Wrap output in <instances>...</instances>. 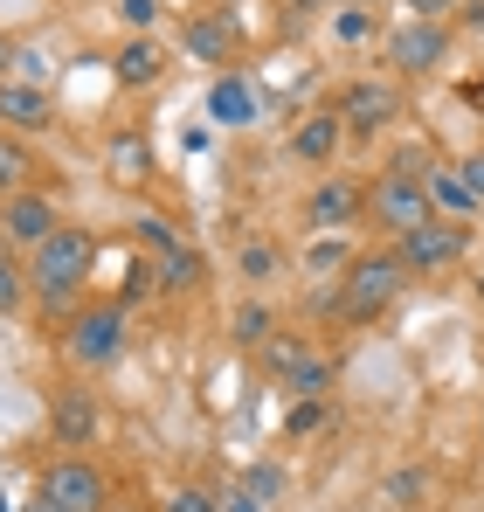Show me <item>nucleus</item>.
Returning <instances> with one entry per match:
<instances>
[{
	"label": "nucleus",
	"mask_w": 484,
	"mask_h": 512,
	"mask_svg": "<svg viewBox=\"0 0 484 512\" xmlns=\"http://www.w3.org/2000/svg\"><path fill=\"white\" fill-rule=\"evenodd\" d=\"M408 270L402 250H360L346 263V277H339V291L325 298V312L332 319H346V326H374L381 312H395V298L408 291Z\"/></svg>",
	"instance_id": "f257e3e1"
},
{
	"label": "nucleus",
	"mask_w": 484,
	"mask_h": 512,
	"mask_svg": "<svg viewBox=\"0 0 484 512\" xmlns=\"http://www.w3.org/2000/svg\"><path fill=\"white\" fill-rule=\"evenodd\" d=\"M90 263H97V236L77 229V222H63L42 250H28V284H35V298H42L49 312H63V305H77V298H83Z\"/></svg>",
	"instance_id": "f03ea898"
},
{
	"label": "nucleus",
	"mask_w": 484,
	"mask_h": 512,
	"mask_svg": "<svg viewBox=\"0 0 484 512\" xmlns=\"http://www.w3.org/2000/svg\"><path fill=\"white\" fill-rule=\"evenodd\" d=\"M125 346H132V312H125V298H90V305L70 312V326H63V360L83 367V374L118 367Z\"/></svg>",
	"instance_id": "7ed1b4c3"
},
{
	"label": "nucleus",
	"mask_w": 484,
	"mask_h": 512,
	"mask_svg": "<svg viewBox=\"0 0 484 512\" xmlns=\"http://www.w3.org/2000/svg\"><path fill=\"white\" fill-rule=\"evenodd\" d=\"M436 208H429V180L422 167H381L367 180V222L374 229H388V236H408V229H422Z\"/></svg>",
	"instance_id": "20e7f679"
},
{
	"label": "nucleus",
	"mask_w": 484,
	"mask_h": 512,
	"mask_svg": "<svg viewBox=\"0 0 484 512\" xmlns=\"http://www.w3.org/2000/svg\"><path fill=\"white\" fill-rule=\"evenodd\" d=\"M332 111L346 118V132H353V139H374V132L402 125L408 90H402V77H346L339 97H332Z\"/></svg>",
	"instance_id": "39448f33"
},
{
	"label": "nucleus",
	"mask_w": 484,
	"mask_h": 512,
	"mask_svg": "<svg viewBox=\"0 0 484 512\" xmlns=\"http://www.w3.org/2000/svg\"><path fill=\"white\" fill-rule=\"evenodd\" d=\"M381 49H388V63H395V77H436L443 63H450V49H457V35H450V21H422V14H402L388 35H381Z\"/></svg>",
	"instance_id": "423d86ee"
},
{
	"label": "nucleus",
	"mask_w": 484,
	"mask_h": 512,
	"mask_svg": "<svg viewBox=\"0 0 484 512\" xmlns=\"http://www.w3.org/2000/svg\"><path fill=\"white\" fill-rule=\"evenodd\" d=\"M395 250L415 277H443V270H457L464 256H471V222H450V215H429L422 229H408L395 236Z\"/></svg>",
	"instance_id": "0eeeda50"
},
{
	"label": "nucleus",
	"mask_w": 484,
	"mask_h": 512,
	"mask_svg": "<svg viewBox=\"0 0 484 512\" xmlns=\"http://www.w3.org/2000/svg\"><path fill=\"white\" fill-rule=\"evenodd\" d=\"M63 229V208H56V194H42V187H14L7 201H0V243L7 250H42L49 236Z\"/></svg>",
	"instance_id": "6e6552de"
},
{
	"label": "nucleus",
	"mask_w": 484,
	"mask_h": 512,
	"mask_svg": "<svg viewBox=\"0 0 484 512\" xmlns=\"http://www.w3.org/2000/svg\"><path fill=\"white\" fill-rule=\"evenodd\" d=\"M298 222H305V236L312 229H360L367 222V187L353 173H319L305 208H298Z\"/></svg>",
	"instance_id": "1a4fd4ad"
},
{
	"label": "nucleus",
	"mask_w": 484,
	"mask_h": 512,
	"mask_svg": "<svg viewBox=\"0 0 484 512\" xmlns=\"http://www.w3.org/2000/svg\"><path fill=\"white\" fill-rule=\"evenodd\" d=\"M42 492L63 499V506H77V512H104L111 478H104V464H90L83 450H70V457H56V464L42 471Z\"/></svg>",
	"instance_id": "9d476101"
},
{
	"label": "nucleus",
	"mask_w": 484,
	"mask_h": 512,
	"mask_svg": "<svg viewBox=\"0 0 484 512\" xmlns=\"http://www.w3.org/2000/svg\"><path fill=\"white\" fill-rule=\"evenodd\" d=\"M180 49H187L194 63L222 70V63L236 56V7H229V0H215V7L187 14V21H180Z\"/></svg>",
	"instance_id": "9b49d317"
},
{
	"label": "nucleus",
	"mask_w": 484,
	"mask_h": 512,
	"mask_svg": "<svg viewBox=\"0 0 484 512\" xmlns=\"http://www.w3.org/2000/svg\"><path fill=\"white\" fill-rule=\"evenodd\" d=\"M49 125H56L49 84H28V77H7V84H0V132L28 139V132H49Z\"/></svg>",
	"instance_id": "f8f14e48"
},
{
	"label": "nucleus",
	"mask_w": 484,
	"mask_h": 512,
	"mask_svg": "<svg viewBox=\"0 0 484 512\" xmlns=\"http://www.w3.org/2000/svg\"><path fill=\"white\" fill-rule=\"evenodd\" d=\"M208 118H215L222 132H249V125L263 118V97H256V84H249V77L215 70V84H208Z\"/></svg>",
	"instance_id": "ddd939ff"
},
{
	"label": "nucleus",
	"mask_w": 484,
	"mask_h": 512,
	"mask_svg": "<svg viewBox=\"0 0 484 512\" xmlns=\"http://www.w3.org/2000/svg\"><path fill=\"white\" fill-rule=\"evenodd\" d=\"M339 139H346V118L339 111H305L291 125V160L298 167H332L339 160Z\"/></svg>",
	"instance_id": "4468645a"
},
{
	"label": "nucleus",
	"mask_w": 484,
	"mask_h": 512,
	"mask_svg": "<svg viewBox=\"0 0 484 512\" xmlns=\"http://www.w3.org/2000/svg\"><path fill=\"white\" fill-rule=\"evenodd\" d=\"M97 429H104V409L90 402V388H63L49 402V436L56 443H97Z\"/></svg>",
	"instance_id": "2eb2a0df"
},
{
	"label": "nucleus",
	"mask_w": 484,
	"mask_h": 512,
	"mask_svg": "<svg viewBox=\"0 0 484 512\" xmlns=\"http://www.w3.org/2000/svg\"><path fill=\"white\" fill-rule=\"evenodd\" d=\"M111 77H118V90H153L166 77V49L153 35H125L111 56Z\"/></svg>",
	"instance_id": "dca6fc26"
},
{
	"label": "nucleus",
	"mask_w": 484,
	"mask_h": 512,
	"mask_svg": "<svg viewBox=\"0 0 484 512\" xmlns=\"http://www.w3.org/2000/svg\"><path fill=\"white\" fill-rule=\"evenodd\" d=\"M153 284H160L166 298H173V291H201V284H208V263H201V250H194V243L180 236L173 250L153 256Z\"/></svg>",
	"instance_id": "f3484780"
},
{
	"label": "nucleus",
	"mask_w": 484,
	"mask_h": 512,
	"mask_svg": "<svg viewBox=\"0 0 484 512\" xmlns=\"http://www.w3.org/2000/svg\"><path fill=\"white\" fill-rule=\"evenodd\" d=\"M422 180H429V208H436V215H450V222H471V215L484 208L478 194L464 187V173H457V160H443V167H429Z\"/></svg>",
	"instance_id": "a211bd4d"
},
{
	"label": "nucleus",
	"mask_w": 484,
	"mask_h": 512,
	"mask_svg": "<svg viewBox=\"0 0 484 512\" xmlns=\"http://www.w3.org/2000/svg\"><path fill=\"white\" fill-rule=\"evenodd\" d=\"M325 35H332V49H374L388 28L374 21V7H360V0H339V7L325 14Z\"/></svg>",
	"instance_id": "6ab92c4d"
},
{
	"label": "nucleus",
	"mask_w": 484,
	"mask_h": 512,
	"mask_svg": "<svg viewBox=\"0 0 484 512\" xmlns=\"http://www.w3.org/2000/svg\"><path fill=\"white\" fill-rule=\"evenodd\" d=\"M104 167H111V180H146V173H153V139H146L139 125L111 132V139H104Z\"/></svg>",
	"instance_id": "aec40b11"
},
{
	"label": "nucleus",
	"mask_w": 484,
	"mask_h": 512,
	"mask_svg": "<svg viewBox=\"0 0 484 512\" xmlns=\"http://www.w3.org/2000/svg\"><path fill=\"white\" fill-rule=\"evenodd\" d=\"M277 333V312H270V298H242L236 312H229V340L242 346V353H256V346Z\"/></svg>",
	"instance_id": "412c9836"
},
{
	"label": "nucleus",
	"mask_w": 484,
	"mask_h": 512,
	"mask_svg": "<svg viewBox=\"0 0 484 512\" xmlns=\"http://www.w3.org/2000/svg\"><path fill=\"white\" fill-rule=\"evenodd\" d=\"M346 229H312V243H305V277H346Z\"/></svg>",
	"instance_id": "4be33fe9"
},
{
	"label": "nucleus",
	"mask_w": 484,
	"mask_h": 512,
	"mask_svg": "<svg viewBox=\"0 0 484 512\" xmlns=\"http://www.w3.org/2000/svg\"><path fill=\"white\" fill-rule=\"evenodd\" d=\"M236 277H242V284H256V291H263V284H277V277H284V250H277V243H263V236H249V243L236 250Z\"/></svg>",
	"instance_id": "5701e85b"
},
{
	"label": "nucleus",
	"mask_w": 484,
	"mask_h": 512,
	"mask_svg": "<svg viewBox=\"0 0 484 512\" xmlns=\"http://www.w3.org/2000/svg\"><path fill=\"white\" fill-rule=\"evenodd\" d=\"M28 298H35V284H28V256L0 243V319H14Z\"/></svg>",
	"instance_id": "b1692460"
},
{
	"label": "nucleus",
	"mask_w": 484,
	"mask_h": 512,
	"mask_svg": "<svg viewBox=\"0 0 484 512\" xmlns=\"http://www.w3.org/2000/svg\"><path fill=\"white\" fill-rule=\"evenodd\" d=\"M236 492H242V499H256V506L270 512L277 499H284V464H277V457H256V464L242 471V485H236Z\"/></svg>",
	"instance_id": "393cba45"
},
{
	"label": "nucleus",
	"mask_w": 484,
	"mask_h": 512,
	"mask_svg": "<svg viewBox=\"0 0 484 512\" xmlns=\"http://www.w3.org/2000/svg\"><path fill=\"white\" fill-rule=\"evenodd\" d=\"M305 353H312V346L298 340V333H284V326H277L270 340L256 346V360H263V374H270V381H284V374H291V367H298Z\"/></svg>",
	"instance_id": "a878e982"
},
{
	"label": "nucleus",
	"mask_w": 484,
	"mask_h": 512,
	"mask_svg": "<svg viewBox=\"0 0 484 512\" xmlns=\"http://www.w3.org/2000/svg\"><path fill=\"white\" fill-rule=\"evenodd\" d=\"M332 381H339V367H332L325 353H305V360L284 374V395H332Z\"/></svg>",
	"instance_id": "bb28decb"
},
{
	"label": "nucleus",
	"mask_w": 484,
	"mask_h": 512,
	"mask_svg": "<svg viewBox=\"0 0 484 512\" xmlns=\"http://www.w3.org/2000/svg\"><path fill=\"white\" fill-rule=\"evenodd\" d=\"M381 492H388V506H395V512H422L429 471H422V464H402V471H388V485H381Z\"/></svg>",
	"instance_id": "cd10ccee"
},
{
	"label": "nucleus",
	"mask_w": 484,
	"mask_h": 512,
	"mask_svg": "<svg viewBox=\"0 0 484 512\" xmlns=\"http://www.w3.org/2000/svg\"><path fill=\"white\" fill-rule=\"evenodd\" d=\"M28 167H35V160H28V146H21L14 132H0V201H7L14 187H28Z\"/></svg>",
	"instance_id": "c85d7f7f"
},
{
	"label": "nucleus",
	"mask_w": 484,
	"mask_h": 512,
	"mask_svg": "<svg viewBox=\"0 0 484 512\" xmlns=\"http://www.w3.org/2000/svg\"><path fill=\"white\" fill-rule=\"evenodd\" d=\"M319 429H325V395H291L284 436H319Z\"/></svg>",
	"instance_id": "c756f323"
},
{
	"label": "nucleus",
	"mask_w": 484,
	"mask_h": 512,
	"mask_svg": "<svg viewBox=\"0 0 484 512\" xmlns=\"http://www.w3.org/2000/svg\"><path fill=\"white\" fill-rule=\"evenodd\" d=\"M160 14H166V0H118V21H125L132 35H153Z\"/></svg>",
	"instance_id": "7c9ffc66"
},
{
	"label": "nucleus",
	"mask_w": 484,
	"mask_h": 512,
	"mask_svg": "<svg viewBox=\"0 0 484 512\" xmlns=\"http://www.w3.org/2000/svg\"><path fill=\"white\" fill-rule=\"evenodd\" d=\"M132 229H139V243H146V250H153V256H160V250H173V243H180V229H173V222H160V215H139Z\"/></svg>",
	"instance_id": "2f4dec72"
},
{
	"label": "nucleus",
	"mask_w": 484,
	"mask_h": 512,
	"mask_svg": "<svg viewBox=\"0 0 484 512\" xmlns=\"http://www.w3.org/2000/svg\"><path fill=\"white\" fill-rule=\"evenodd\" d=\"M166 512H222V499H215V492H201V485H180V492L166 499Z\"/></svg>",
	"instance_id": "473e14b6"
},
{
	"label": "nucleus",
	"mask_w": 484,
	"mask_h": 512,
	"mask_svg": "<svg viewBox=\"0 0 484 512\" xmlns=\"http://www.w3.org/2000/svg\"><path fill=\"white\" fill-rule=\"evenodd\" d=\"M457 173H464V187L484 201V146H478V153H464V160H457Z\"/></svg>",
	"instance_id": "72a5a7b5"
},
{
	"label": "nucleus",
	"mask_w": 484,
	"mask_h": 512,
	"mask_svg": "<svg viewBox=\"0 0 484 512\" xmlns=\"http://www.w3.org/2000/svg\"><path fill=\"white\" fill-rule=\"evenodd\" d=\"M408 14H422V21H450L457 14V0H402Z\"/></svg>",
	"instance_id": "f704fd0d"
},
{
	"label": "nucleus",
	"mask_w": 484,
	"mask_h": 512,
	"mask_svg": "<svg viewBox=\"0 0 484 512\" xmlns=\"http://www.w3.org/2000/svg\"><path fill=\"white\" fill-rule=\"evenodd\" d=\"M14 56H21V49H14V42H7V28H0V84L14 77Z\"/></svg>",
	"instance_id": "c9c22d12"
},
{
	"label": "nucleus",
	"mask_w": 484,
	"mask_h": 512,
	"mask_svg": "<svg viewBox=\"0 0 484 512\" xmlns=\"http://www.w3.org/2000/svg\"><path fill=\"white\" fill-rule=\"evenodd\" d=\"M284 7H291V14H332L339 0H284Z\"/></svg>",
	"instance_id": "e433bc0d"
},
{
	"label": "nucleus",
	"mask_w": 484,
	"mask_h": 512,
	"mask_svg": "<svg viewBox=\"0 0 484 512\" xmlns=\"http://www.w3.org/2000/svg\"><path fill=\"white\" fill-rule=\"evenodd\" d=\"M28 512H77V506H63V499H49V492H35V499H28Z\"/></svg>",
	"instance_id": "4c0bfd02"
},
{
	"label": "nucleus",
	"mask_w": 484,
	"mask_h": 512,
	"mask_svg": "<svg viewBox=\"0 0 484 512\" xmlns=\"http://www.w3.org/2000/svg\"><path fill=\"white\" fill-rule=\"evenodd\" d=\"M478 298H484V270H478Z\"/></svg>",
	"instance_id": "58836bf2"
},
{
	"label": "nucleus",
	"mask_w": 484,
	"mask_h": 512,
	"mask_svg": "<svg viewBox=\"0 0 484 512\" xmlns=\"http://www.w3.org/2000/svg\"><path fill=\"white\" fill-rule=\"evenodd\" d=\"M478 443H484V416H478Z\"/></svg>",
	"instance_id": "ea45409f"
},
{
	"label": "nucleus",
	"mask_w": 484,
	"mask_h": 512,
	"mask_svg": "<svg viewBox=\"0 0 484 512\" xmlns=\"http://www.w3.org/2000/svg\"><path fill=\"white\" fill-rule=\"evenodd\" d=\"M360 7H374V0H360Z\"/></svg>",
	"instance_id": "a19ab883"
},
{
	"label": "nucleus",
	"mask_w": 484,
	"mask_h": 512,
	"mask_svg": "<svg viewBox=\"0 0 484 512\" xmlns=\"http://www.w3.org/2000/svg\"><path fill=\"white\" fill-rule=\"evenodd\" d=\"M478 222H484V208H478Z\"/></svg>",
	"instance_id": "79ce46f5"
},
{
	"label": "nucleus",
	"mask_w": 484,
	"mask_h": 512,
	"mask_svg": "<svg viewBox=\"0 0 484 512\" xmlns=\"http://www.w3.org/2000/svg\"><path fill=\"white\" fill-rule=\"evenodd\" d=\"M229 7H236V0H229Z\"/></svg>",
	"instance_id": "37998d69"
}]
</instances>
